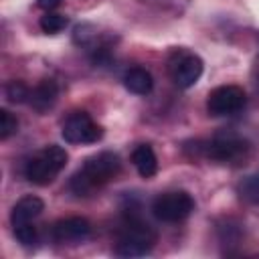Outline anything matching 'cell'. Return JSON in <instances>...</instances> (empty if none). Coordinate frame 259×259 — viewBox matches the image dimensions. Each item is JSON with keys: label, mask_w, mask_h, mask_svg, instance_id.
<instances>
[{"label": "cell", "mask_w": 259, "mask_h": 259, "mask_svg": "<svg viewBox=\"0 0 259 259\" xmlns=\"http://www.w3.org/2000/svg\"><path fill=\"white\" fill-rule=\"evenodd\" d=\"M121 164H119V156L113 152H99L91 158L85 160L83 168L71 178L69 188L77 194V196H89L95 188L107 184L111 178L117 176Z\"/></svg>", "instance_id": "1"}, {"label": "cell", "mask_w": 259, "mask_h": 259, "mask_svg": "<svg viewBox=\"0 0 259 259\" xmlns=\"http://www.w3.org/2000/svg\"><path fill=\"white\" fill-rule=\"evenodd\" d=\"M69 154L65 148L57 144H49L36 156H32L24 166V176L38 186H47L55 180V176L67 166Z\"/></svg>", "instance_id": "2"}, {"label": "cell", "mask_w": 259, "mask_h": 259, "mask_svg": "<svg viewBox=\"0 0 259 259\" xmlns=\"http://www.w3.org/2000/svg\"><path fill=\"white\" fill-rule=\"evenodd\" d=\"M154 243H156L154 229L148 223L140 221L138 217H130L123 229L119 231L115 253L119 257H142L154 249Z\"/></svg>", "instance_id": "3"}, {"label": "cell", "mask_w": 259, "mask_h": 259, "mask_svg": "<svg viewBox=\"0 0 259 259\" xmlns=\"http://www.w3.org/2000/svg\"><path fill=\"white\" fill-rule=\"evenodd\" d=\"M194 210V200L184 190L164 192L152 202V212L162 223H178L184 221Z\"/></svg>", "instance_id": "4"}, {"label": "cell", "mask_w": 259, "mask_h": 259, "mask_svg": "<svg viewBox=\"0 0 259 259\" xmlns=\"http://www.w3.org/2000/svg\"><path fill=\"white\" fill-rule=\"evenodd\" d=\"M61 136L69 144H93L103 136V130L91 119L89 113L77 111L67 117V121L63 123Z\"/></svg>", "instance_id": "5"}, {"label": "cell", "mask_w": 259, "mask_h": 259, "mask_svg": "<svg viewBox=\"0 0 259 259\" xmlns=\"http://www.w3.org/2000/svg\"><path fill=\"white\" fill-rule=\"evenodd\" d=\"M247 97L239 85H221L208 93L206 109L210 115H233L243 109Z\"/></svg>", "instance_id": "6"}, {"label": "cell", "mask_w": 259, "mask_h": 259, "mask_svg": "<svg viewBox=\"0 0 259 259\" xmlns=\"http://www.w3.org/2000/svg\"><path fill=\"white\" fill-rule=\"evenodd\" d=\"M249 144L235 134H219L206 146L204 154L219 162H239L247 156Z\"/></svg>", "instance_id": "7"}, {"label": "cell", "mask_w": 259, "mask_h": 259, "mask_svg": "<svg viewBox=\"0 0 259 259\" xmlns=\"http://www.w3.org/2000/svg\"><path fill=\"white\" fill-rule=\"evenodd\" d=\"M89 233H91V225L83 217L61 219L53 225V237H55L57 243L75 245V243H81L83 239H87Z\"/></svg>", "instance_id": "8"}, {"label": "cell", "mask_w": 259, "mask_h": 259, "mask_svg": "<svg viewBox=\"0 0 259 259\" xmlns=\"http://www.w3.org/2000/svg\"><path fill=\"white\" fill-rule=\"evenodd\" d=\"M202 75V61L196 55L190 53H182L178 55V59L172 63V79L178 87L188 89L192 87Z\"/></svg>", "instance_id": "9"}, {"label": "cell", "mask_w": 259, "mask_h": 259, "mask_svg": "<svg viewBox=\"0 0 259 259\" xmlns=\"http://www.w3.org/2000/svg\"><path fill=\"white\" fill-rule=\"evenodd\" d=\"M42 210H45V202H42L38 196H34V194H26V196H22V198L12 206L10 223H12V227L30 223V221L36 219Z\"/></svg>", "instance_id": "10"}, {"label": "cell", "mask_w": 259, "mask_h": 259, "mask_svg": "<svg viewBox=\"0 0 259 259\" xmlns=\"http://www.w3.org/2000/svg\"><path fill=\"white\" fill-rule=\"evenodd\" d=\"M57 97H59V85H57L53 79H42V81L30 91L28 101H30V105H32L34 111L45 113V111H49V109L55 105Z\"/></svg>", "instance_id": "11"}, {"label": "cell", "mask_w": 259, "mask_h": 259, "mask_svg": "<svg viewBox=\"0 0 259 259\" xmlns=\"http://www.w3.org/2000/svg\"><path fill=\"white\" fill-rule=\"evenodd\" d=\"M123 85L127 91H132L136 95H148L154 87V79H152L150 71H146L144 67H132L123 75Z\"/></svg>", "instance_id": "12"}, {"label": "cell", "mask_w": 259, "mask_h": 259, "mask_svg": "<svg viewBox=\"0 0 259 259\" xmlns=\"http://www.w3.org/2000/svg\"><path fill=\"white\" fill-rule=\"evenodd\" d=\"M132 162L142 178H150L158 170V158H156L152 146H148V144H142L132 152Z\"/></svg>", "instance_id": "13"}, {"label": "cell", "mask_w": 259, "mask_h": 259, "mask_svg": "<svg viewBox=\"0 0 259 259\" xmlns=\"http://www.w3.org/2000/svg\"><path fill=\"white\" fill-rule=\"evenodd\" d=\"M67 24H69V18L65 14H57V12H45V16H40V20H38L40 30L47 34H57Z\"/></svg>", "instance_id": "14"}, {"label": "cell", "mask_w": 259, "mask_h": 259, "mask_svg": "<svg viewBox=\"0 0 259 259\" xmlns=\"http://www.w3.org/2000/svg\"><path fill=\"white\" fill-rule=\"evenodd\" d=\"M237 190H239V196H241L243 200L257 204V202H259V176H257V174H251V176L243 178V180L239 182Z\"/></svg>", "instance_id": "15"}, {"label": "cell", "mask_w": 259, "mask_h": 259, "mask_svg": "<svg viewBox=\"0 0 259 259\" xmlns=\"http://www.w3.org/2000/svg\"><path fill=\"white\" fill-rule=\"evenodd\" d=\"M6 97L10 103H24L30 97V91L22 81H10L6 85Z\"/></svg>", "instance_id": "16"}, {"label": "cell", "mask_w": 259, "mask_h": 259, "mask_svg": "<svg viewBox=\"0 0 259 259\" xmlns=\"http://www.w3.org/2000/svg\"><path fill=\"white\" fill-rule=\"evenodd\" d=\"M16 130H18V119L8 109H0V138L8 140L12 134H16Z\"/></svg>", "instance_id": "17"}, {"label": "cell", "mask_w": 259, "mask_h": 259, "mask_svg": "<svg viewBox=\"0 0 259 259\" xmlns=\"http://www.w3.org/2000/svg\"><path fill=\"white\" fill-rule=\"evenodd\" d=\"M14 237L18 239L20 245L24 247H30L36 243V229L30 225V223H24V225H18L14 227Z\"/></svg>", "instance_id": "18"}, {"label": "cell", "mask_w": 259, "mask_h": 259, "mask_svg": "<svg viewBox=\"0 0 259 259\" xmlns=\"http://www.w3.org/2000/svg\"><path fill=\"white\" fill-rule=\"evenodd\" d=\"M219 239H221L223 243L235 245V243L241 239V229H239V225L233 223V221H227L225 225H221V227H219Z\"/></svg>", "instance_id": "19"}, {"label": "cell", "mask_w": 259, "mask_h": 259, "mask_svg": "<svg viewBox=\"0 0 259 259\" xmlns=\"http://www.w3.org/2000/svg\"><path fill=\"white\" fill-rule=\"evenodd\" d=\"M59 4H61V0H36V6L45 12H53Z\"/></svg>", "instance_id": "20"}]
</instances>
